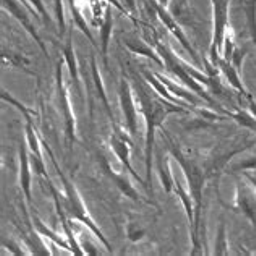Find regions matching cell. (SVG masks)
Here are the masks:
<instances>
[{
    "label": "cell",
    "mask_w": 256,
    "mask_h": 256,
    "mask_svg": "<svg viewBox=\"0 0 256 256\" xmlns=\"http://www.w3.org/2000/svg\"><path fill=\"white\" fill-rule=\"evenodd\" d=\"M151 84L146 82V78L134 76L133 88L136 94V100L140 104V109L144 116L146 122V144H144V167H146V192L152 198L154 188H152V159H154V143H156V128L164 126V120L170 114H185L190 116L192 110L186 107H182L170 102V100L159 96L156 91H151Z\"/></svg>",
    "instance_id": "obj_1"
},
{
    "label": "cell",
    "mask_w": 256,
    "mask_h": 256,
    "mask_svg": "<svg viewBox=\"0 0 256 256\" xmlns=\"http://www.w3.org/2000/svg\"><path fill=\"white\" fill-rule=\"evenodd\" d=\"M160 130H162V140H166L167 150H169L170 156L177 160L182 167V170H184V175L188 182V190H190V194L194 203V228L190 235H192V245H193L192 256H196L203 253V250H201V232L200 230H201V216H203V193H204L208 174L196 160L188 158L186 154L175 144V141L169 136L167 130H164V126L160 128Z\"/></svg>",
    "instance_id": "obj_2"
},
{
    "label": "cell",
    "mask_w": 256,
    "mask_h": 256,
    "mask_svg": "<svg viewBox=\"0 0 256 256\" xmlns=\"http://www.w3.org/2000/svg\"><path fill=\"white\" fill-rule=\"evenodd\" d=\"M42 146H44V150L47 151V154L50 156L52 164L57 169V174H58V177L62 178V184H64V188H65V194L62 196L60 192L56 188V185H54L52 182H50V178H47V186H49V190L52 193V198L60 201V204H62L64 211H65L66 216H68L70 220H76V222H80V224L86 226L88 230H91V234L94 235V237H96L100 242V244L104 245L107 253H114L110 242L107 240V237L102 234V230L99 228V226L91 218V214H90V211H88V208L84 204L82 194H80V192H78V188L75 186V184H73V182L68 177H66V175L62 170H60V167H58L57 160H56V156H54V152H52L50 148L47 146V144H44V143H42Z\"/></svg>",
    "instance_id": "obj_3"
},
{
    "label": "cell",
    "mask_w": 256,
    "mask_h": 256,
    "mask_svg": "<svg viewBox=\"0 0 256 256\" xmlns=\"http://www.w3.org/2000/svg\"><path fill=\"white\" fill-rule=\"evenodd\" d=\"M211 6H212V36H211L208 60L214 64L219 57H222L226 36L230 31V16H228L230 0H211Z\"/></svg>",
    "instance_id": "obj_4"
},
{
    "label": "cell",
    "mask_w": 256,
    "mask_h": 256,
    "mask_svg": "<svg viewBox=\"0 0 256 256\" xmlns=\"http://www.w3.org/2000/svg\"><path fill=\"white\" fill-rule=\"evenodd\" d=\"M148 4L151 5V8H152L154 13L158 15L159 22L164 24V28H166L167 31H169L175 39H177V41L180 42V46L184 47V50H185V52L190 54L192 60L194 62V65H196V68H200V70L203 68V66H204V62L200 58L198 52L194 50V47H193V44L190 42V39H188V36L185 34L184 28H182V26L177 23V20H175L177 16H175L174 13H170L167 6L160 5V4H159V0H148Z\"/></svg>",
    "instance_id": "obj_5"
},
{
    "label": "cell",
    "mask_w": 256,
    "mask_h": 256,
    "mask_svg": "<svg viewBox=\"0 0 256 256\" xmlns=\"http://www.w3.org/2000/svg\"><path fill=\"white\" fill-rule=\"evenodd\" d=\"M64 64L62 62L57 64L56 84H57L58 109H60V114L64 116V122H65V136H66V141L72 144L76 141V117H75V112H73L70 94H68V90H66V84L64 80Z\"/></svg>",
    "instance_id": "obj_6"
},
{
    "label": "cell",
    "mask_w": 256,
    "mask_h": 256,
    "mask_svg": "<svg viewBox=\"0 0 256 256\" xmlns=\"http://www.w3.org/2000/svg\"><path fill=\"white\" fill-rule=\"evenodd\" d=\"M133 88L126 78H124L120 82V91H118V98H120V109L124 114V120H125V126L126 132L132 138H136L138 134V110L136 106H134V96H133Z\"/></svg>",
    "instance_id": "obj_7"
},
{
    "label": "cell",
    "mask_w": 256,
    "mask_h": 256,
    "mask_svg": "<svg viewBox=\"0 0 256 256\" xmlns=\"http://www.w3.org/2000/svg\"><path fill=\"white\" fill-rule=\"evenodd\" d=\"M2 8L6 10L10 13V15L16 20V22L23 26V28L28 31V34L34 39L36 44L41 47L42 54L47 57V60H49V54H47V47L44 44V41L41 39V36H39L38 30L34 28V23L31 22V12L26 8V6L23 4H20V0H2Z\"/></svg>",
    "instance_id": "obj_8"
},
{
    "label": "cell",
    "mask_w": 256,
    "mask_h": 256,
    "mask_svg": "<svg viewBox=\"0 0 256 256\" xmlns=\"http://www.w3.org/2000/svg\"><path fill=\"white\" fill-rule=\"evenodd\" d=\"M130 144L132 141H126V134L122 133V130H120V126H114V133L110 136V148L114 154H116V158L120 160V164H122L125 167V170H128V174L132 175V177L138 182V184H141L144 188H146V180H143L140 177L138 172H134L133 166H132V160H130Z\"/></svg>",
    "instance_id": "obj_9"
},
{
    "label": "cell",
    "mask_w": 256,
    "mask_h": 256,
    "mask_svg": "<svg viewBox=\"0 0 256 256\" xmlns=\"http://www.w3.org/2000/svg\"><path fill=\"white\" fill-rule=\"evenodd\" d=\"M24 133H26V144H28L30 150V159H31V166L34 174L41 175L46 180L49 178V175L46 172V164H44V158H42V141L39 140L36 128H34V122L32 120H26V126H24Z\"/></svg>",
    "instance_id": "obj_10"
},
{
    "label": "cell",
    "mask_w": 256,
    "mask_h": 256,
    "mask_svg": "<svg viewBox=\"0 0 256 256\" xmlns=\"http://www.w3.org/2000/svg\"><path fill=\"white\" fill-rule=\"evenodd\" d=\"M18 158H20V188L26 198V203L32 208V166L30 159V150L28 144H20L18 148Z\"/></svg>",
    "instance_id": "obj_11"
},
{
    "label": "cell",
    "mask_w": 256,
    "mask_h": 256,
    "mask_svg": "<svg viewBox=\"0 0 256 256\" xmlns=\"http://www.w3.org/2000/svg\"><path fill=\"white\" fill-rule=\"evenodd\" d=\"M235 210L256 226V190L253 192L245 182L238 180L237 193H235Z\"/></svg>",
    "instance_id": "obj_12"
},
{
    "label": "cell",
    "mask_w": 256,
    "mask_h": 256,
    "mask_svg": "<svg viewBox=\"0 0 256 256\" xmlns=\"http://www.w3.org/2000/svg\"><path fill=\"white\" fill-rule=\"evenodd\" d=\"M100 162H102V167H104V172L109 175V178L116 184V186L120 190V193L122 194H125L126 198H130L132 201H134V203H146V204H152V206H156V203L154 201H151V200H144L141 194L138 193V190L136 188L133 186V184H132V180L130 178H126L124 174H118V172H116L110 167V164L107 162V160L104 159V158H100Z\"/></svg>",
    "instance_id": "obj_13"
},
{
    "label": "cell",
    "mask_w": 256,
    "mask_h": 256,
    "mask_svg": "<svg viewBox=\"0 0 256 256\" xmlns=\"http://www.w3.org/2000/svg\"><path fill=\"white\" fill-rule=\"evenodd\" d=\"M62 52H64V62L68 66L70 76L73 86H75V91L80 96V99H83V91H82V83H80V70H78V60L75 56V49H73V31L68 32V38H66L65 44L62 46Z\"/></svg>",
    "instance_id": "obj_14"
},
{
    "label": "cell",
    "mask_w": 256,
    "mask_h": 256,
    "mask_svg": "<svg viewBox=\"0 0 256 256\" xmlns=\"http://www.w3.org/2000/svg\"><path fill=\"white\" fill-rule=\"evenodd\" d=\"M212 65L216 66V68L219 70L220 75H224V78L227 80V83L230 84L235 91H238L244 98L250 96V92H248V90L245 88L244 82H242L238 70L235 68V66L232 65L230 60H226L224 57H219V58L216 60V62L212 64Z\"/></svg>",
    "instance_id": "obj_15"
},
{
    "label": "cell",
    "mask_w": 256,
    "mask_h": 256,
    "mask_svg": "<svg viewBox=\"0 0 256 256\" xmlns=\"http://www.w3.org/2000/svg\"><path fill=\"white\" fill-rule=\"evenodd\" d=\"M112 30H114V16H112V5L107 4L106 10H104V20L100 22V28H99V38H100V56H102L104 65H109V58H107V54H109V44H110V38H112Z\"/></svg>",
    "instance_id": "obj_16"
},
{
    "label": "cell",
    "mask_w": 256,
    "mask_h": 256,
    "mask_svg": "<svg viewBox=\"0 0 256 256\" xmlns=\"http://www.w3.org/2000/svg\"><path fill=\"white\" fill-rule=\"evenodd\" d=\"M124 44L128 50H130L132 54H134V56H143L146 58L152 60L158 66H164V60L160 58V56L156 50V47L152 49L150 44H146L144 41H141V39H130V38H126L124 41Z\"/></svg>",
    "instance_id": "obj_17"
},
{
    "label": "cell",
    "mask_w": 256,
    "mask_h": 256,
    "mask_svg": "<svg viewBox=\"0 0 256 256\" xmlns=\"http://www.w3.org/2000/svg\"><path fill=\"white\" fill-rule=\"evenodd\" d=\"M156 170L159 174V180L162 184V188L167 194L174 193V186H175V177L170 169V158L162 156V154H158L156 156Z\"/></svg>",
    "instance_id": "obj_18"
},
{
    "label": "cell",
    "mask_w": 256,
    "mask_h": 256,
    "mask_svg": "<svg viewBox=\"0 0 256 256\" xmlns=\"http://www.w3.org/2000/svg\"><path fill=\"white\" fill-rule=\"evenodd\" d=\"M174 193H177V196L180 198L182 204H184V210L186 214V219H188V227H190V234L193 232L194 228V203H193V198L190 194V190H185L182 186L180 182L175 178V186H174Z\"/></svg>",
    "instance_id": "obj_19"
},
{
    "label": "cell",
    "mask_w": 256,
    "mask_h": 256,
    "mask_svg": "<svg viewBox=\"0 0 256 256\" xmlns=\"http://www.w3.org/2000/svg\"><path fill=\"white\" fill-rule=\"evenodd\" d=\"M91 70H92V80H94V84H96V90H98V94H99V99L102 100V106L107 112V116L112 120V125L117 126V122H116V116H114L112 112V107L109 106V99H107V94H106V90H104V84H102V78H100V73H99V68H98V64H96V57H91Z\"/></svg>",
    "instance_id": "obj_20"
},
{
    "label": "cell",
    "mask_w": 256,
    "mask_h": 256,
    "mask_svg": "<svg viewBox=\"0 0 256 256\" xmlns=\"http://www.w3.org/2000/svg\"><path fill=\"white\" fill-rule=\"evenodd\" d=\"M32 226H34L36 232H38L39 235H41V237H46V238L52 240L57 246L64 248V250H66L68 253L73 254V248H72V245H70V242H68V240H64L62 237H60V235H57L54 230H50L49 227H46V226L42 224V220L39 219V218H36V216L32 218Z\"/></svg>",
    "instance_id": "obj_21"
},
{
    "label": "cell",
    "mask_w": 256,
    "mask_h": 256,
    "mask_svg": "<svg viewBox=\"0 0 256 256\" xmlns=\"http://www.w3.org/2000/svg\"><path fill=\"white\" fill-rule=\"evenodd\" d=\"M2 64L4 65H8L12 68H20V70H24L26 73L34 76V73L28 70V66L31 65V60L23 56V54H18V52H12V50H2Z\"/></svg>",
    "instance_id": "obj_22"
},
{
    "label": "cell",
    "mask_w": 256,
    "mask_h": 256,
    "mask_svg": "<svg viewBox=\"0 0 256 256\" xmlns=\"http://www.w3.org/2000/svg\"><path fill=\"white\" fill-rule=\"evenodd\" d=\"M68 4H70V10H72V20H73V23H75V24H76V28H80V31H82L83 34H84L88 39H90L91 44H92L94 47H98V42L94 41V36H92V32H91V30H90V26H88L84 16L82 15V12H80V8H78L76 0H68Z\"/></svg>",
    "instance_id": "obj_23"
},
{
    "label": "cell",
    "mask_w": 256,
    "mask_h": 256,
    "mask_svg": "<svg viewBox=\"0 0 256 256\" xmlns=\"http://www.w3.org/2000/svg\"><path fill=\"white\" fill-rule=\"evenodd\" d=\"M244 12L246 16V24L252 36V42L256 52V0H244Z\"/></svg>",
    "instance_id": "obj_24"
},
{
    "label": "cell",
    "mask_w": 256,
    "mask_h": 256,
    "mask_svg": "<svg viewBox=\"0 0 256 256\" xmlns=\"http://www.w3.org/2000/svg\"><path fill=\"white\" fill-rule=\"evenodd\" d=\"M227 117L235 120L240 126L248 128L256 133V118L253 117V114L250 110H235V112H227Z\"/></svg>",
    "instance_id": "obj_25"
},
{
    "label": "cell",
    "mask_w": 256,
    "mask_h": 256,
    "mask_svg": "<svg viewBox=\"0 0 256 256\" xmlns=\"http://www.w3.org/2000/svg\"><path fill=\"white\" fill-rule=\"evenodd\" d=\"M0 98H2L4 102H8L10 106L15 107L16 110L22 112V114H23V117H24L26 120H32V117H38V112H36V110H32V109H30V107H26L23 102H20L18 99H15L10 92H6L5 90H2V92H0Z\"/></svg>",
    "instance_id": "obj_26"
},
{
    "label": "cell",
    "mask_w": 256,
    "mask_h": 256,
    "mask_svg": "<svg viewBox=\"0 0 256 256\" xmlns=\"http://www.w3.org/2000/svg\"><path fill=\"white\" fill-rule=\"evenodd\" d=\"M216 254H227L228 253V244H227V235H226V224L220 222L219 232L216 235V245H214Z\"/></svg>",
    "instance_id": "obj_27"
},
{
    "label": "cell",
    "mask_w": 256,
    "mask_h": 256,
    "mask_svg": "<svg viewBox=\"0 0 256 256\" xmlns=\"http://www.w3.org/2000/svg\"><path fill=\"white\" fill-rule=\"evenodd\" d=\"M126 235H128V240H130V242H133V244H138V242H141L144 238L146 230L143 227H138V224H134V222H128Z\"/></svg>",
    "instance_id": "obj_28"
},
{
    "label": "cell",
    "mask_w": 256,
    "mask_h": 256,
    "mask_svg": "<svg viewBox=\"0 0 256 256\" xmlns=\"http://www.w3.org/2000/svg\"><path fill=\"white\" fill-rule=\"evenodd\" d=\"M54 6H56V18L58 24L60 36L65 32V13H64V0H54Z\"/></svg>",
    "instance_id": "obj_29"
},
{
    "label": "cell",
    "mask_w": 256,
    "mask_h": 256,
    "mask_svg": "<svg viewBox=\"0 0 256 256\" xmlns=\"http://www.w3.org/2000/svg\"><path fill=\"white\" fill-rule=\"evenodd\" d=\"M232 170H235V172H252V170H254L256 172V156L240 160V162H237L232 167Z\"/></svg>",
    "instance_id": "obj_30"
},
{
    "label": "cell",
    "mask_w": 256,
    "mask_h": 256,
    "mask_svg": "<svg viewBox=\"0 0 256 256\" xmlns=\"http://www.w3.org/2000/svg\"><path fill=\"white\" fill-rule=\"evenodd\" d=\"M234 50H235V38H234V32H232V30H230V31L227 32V36H226L224 50H222V57H224L226 60H230Z\"/></svg>",
    "instance_id": "obj_31"
},
{
    "label": "cell",
    "mask_w": 256,
    "mask_h": 256,
    "mask_svg": "<svg viewBox=\"0 0 256 256\" xmlns=\"http://www.w3.org/2000/svg\"><path fill=\"white\" fill-rule=\"evenodd\" d=\"M246 52H248L246 49H238V47H235V50H234L232 57H230L232 65H234L238 72H240V68H242V65H244V60L246 58Z\"/></svg>",
    "instance_id": "obj_32"
},
{
    "label": "cell",
    "mask_w": 256,
    "mask_h": 256,
    "mask_svg": "<svg viewBox=\"0 0 256 256\" xmlns=\"http://www.w3.org/2000/svg\"><path fill=\"white\" fill-rule=\"evenodd\" d=\"M28 2H30V4H31V5L34 6V8L38 10L39 16L42 18V22L49 24V23H50V15H49V12H47L46 4L42 2V0H28Z\"/></svg>",
    "instance_id": "obj_33"
},
{
    "label": "cell",
    "mask_w": 256,
    "mask_h": 256,
    "mask_svg": "<svg viewBox=\"0 0 256 256\" xmlns=\"http://www.w3.org/2000/svg\"><path fill=\"white\" fill-rule=\"evenodd\" d=\"M2 246H4V248H8L10 253L16 254V256H20V254H26V252L20 250V246H18V245H16L13 240H6V238H2Z\"/></svg>",
    "instance_id": "obj_34"
},
{
    "label": "cell",
    "mask_w": 256,
    "mask_h": 256,
    "mask_svg": "<svg viewBox=\"0 0 256 256\" xmlns=\"http://www.w3.org/2000/svg\"><path fill=\"white\" fill-rule=\"evenodd\" d=\"M106 2H107V4H110L112 6H116V8H117L120 13H125L126 16H130V18H132V15H128V8H126V6H125L122 2H120V0H106ZM132 20H133V18H132ZM133 22H134V20H133ZM134 23H136V22H134Z\"/></svg>",
    "instance_id": "obj_35"
},
{
    "label": "cell",
    "mask_w": 256,
    "mask_h": 256,
    "mask_svg": "<svg viewBox=\"0 0 256 256\" xmlns=\"http://www.w3.org/2000/svg\"><path fill=\"white\" fill-rule=\"evenodd\" d=\"M246 99V106H248V110H250L252 114H253V117L256 118V99L252 96V94H250V96H246L245 98Z\"/></svg>",
    "instance_id": "obj_36"
},
{
    "label": "cell",
    "mask_w": 256,
    "mask_h": 256,
    "mask_svg": "<svg viewBox=\"0 0 256 256\" xmlns=\"http://www.w3.org/2000/svg\"><path fill=\"white\" fill-rule=\"evenodd\" d=\"M245 177H246V180H248V182H250V185H252V186L254 188V190H256V177H254V175L246 174Z\"/></svg>",
    "instance_id": "obj_37"
},
{
    "label": "cell",
    "mask_w": 256,
    "mask_h": 256,
    "mask_svg": "<svg viewBox=\"0 0 256 256\" xmlns=\"http://www.w3.org/2000/svg\"><path fill=\"white\" fill-rule=\"evenodd\" d=\"M125 2H126V8L134 10V0H125Z\"/></svg>",
    "instance_id": "obj_38"
},
{
    "label": "cell",
    "mask_w": 256,
    "mask_h": 256,
    "mask_svg": "<svg viewBox=\"0 0 256 256\" xmlns=\"http://www.w3.org/2000/svg\"><path fill=\"white\" fill-rule=\"evenodd\" d=\"M169 2H170V0H159V4L164 5V6H169Z\"/></svg>",
    "instance_id": "obj_39"
}]
</instances>
